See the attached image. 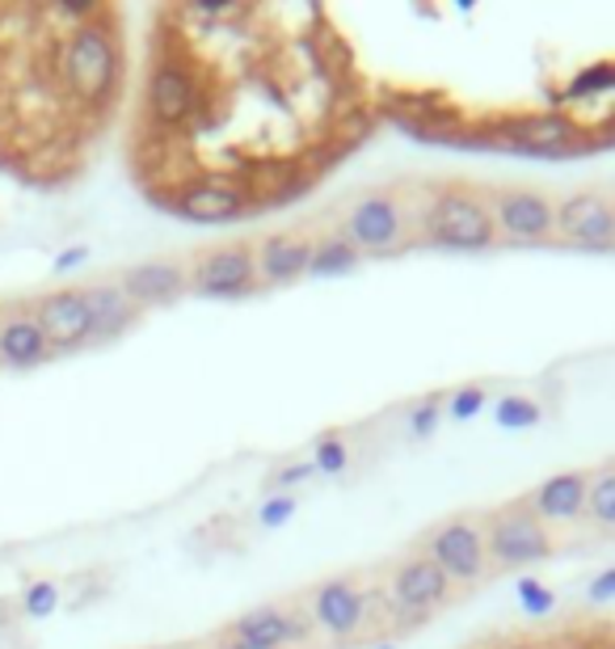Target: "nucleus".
I'll use <instances>...</instances> for the list:
<instances>
[{
	"label": "nucleus",
	"mask_w": 615,
	"mask_h": 649,
	"mask_svg": "<svg viewBox=\"0 0 615 649\" xmlns=\"http://www.w3.org/2000/svg\"><path fill=\"white\" fill-rule=\"evenodd\" d=\"M485 556H489V570H531L552 556V531L531 515L527 502L497 506L485 515Z\"/></svg>",
	"instance_id": "obj_3"
},
{
	"label": "nucleus",
	"mask_w": 615,
	"mask_h": 649,
	"mask_svg": "<svg viewBox=\"0 0 615 649\" xmlns=\"http://www.w3.org/2000/svg\"><path fill=\"white\" fill-rule=\"evenodd\" d=\"M215 649H258V646H245V641H237V637H219V646Z\"/></svg>",
	"instance_id": "obj_35"
},
{
	"label": "nucleus",
	"mask_w": 615,
	"mask_h": 649,
	"mask_svg": "<svg viewBox=\"0 0 615 649\" xmlns=\"http://www.w3.org/2000/svg\"><path fill=\"white\" fill-rule=\"evenodd\" d=\"M89 262V249L85 245H72V249H64L60 258H55V274H68V270H76V266Z\"/></svg>",
	"instance_id": "obj_34"
},
{
	"label": "nucleus",
	"mask_w": 615,
	"mask_h": 649,
	"mask_svg": "<svg viewBox=\"0 0 615 649\" xmlns=\"http://www.w3.org/2000/svg\"><path fill=\"white\" fill-rule=\"evenodd\" d=\"M510 140L522 148H531V152H540V156H552V152H561L578 140V122L561 115V110H544V115H527L510 127Z\"/></svg>",
	"instance_id": "obj_20"
},
{
	"label": "nucleus",
	"mask_w": 615,
	"mask_h": 649,
	"mask_svg": "<svg viewBox=\"0 0 615 649\" xmlns=\"http://www.w3.org/2000/svg\"><path fill=\"white\" fill-rule=\"evenodd\" d=\"M603 649H615V646H603Z\"/></svg>",
	"instance_id": "obj_38"
},
{
	"label": "nucleus",
	"mask_w": 615,
	"mask_h": 649,
	"mask_svg": "<svg viewBox=\"0 0 615 649\" xmlns=\"http://www.w3.org/2000/svg\"><path fill=\"white\" fill-rule=\"evenodd\" d=\"M615 89V68L612 64H594V68H582V73L569 80L565 97L569 101H582V97H598Z\"/></svg>",
	"instance_id": "obj_26"
},
{
	"label": "nucleus",
	"mask_w": 615,
	"mask_h": 649,
	"mask_svg": "<svg viewBox=\"0 0 615 649\" xmlns=\"http://www.w3.org/2000/svg\"><path fill=\"white\" fill-rule=\"evenodd\" d=\"M494 212L497 237L515 245H540L557 237V198L536 186H497L485 194Z\"/></svg>",
	"instance_id": "obj_8"
},
{
	"label": "nucleus",
	"mask_w": 615,
	"mask_h": 649,
	"mask_svg": "<svg viewBox=\"0 0 615 649\" xmlns=\"http://www.w3.org/2000/svg\"><path fill=\"white\" fill-rule=\"evenodd\" d=\"M85 295H89V309H94V342H115L140 316V309L122 295L119 283H89Z\"/></svg>",
	"instance_id": "obj_19"
},
{
	"label": "nucleus",
	"mask_w": 615,
	"mask_h": 649,
	"mask_svg": "<svg viewBox=\"0 0 615 649\" xmlns=\"http://www.w3.org/2000/svg\"><path fill=\"white\" fill-rule=\"evenodd\" d=\"M60 85L64 94L85 106V110H106L122 80V51L119 34L110 25V13H101L97 22L72 25L60 43Z\"/></svg>",
	"instance_id": "obj_1"
},
{
	"label": "nucleus",
	"mask_w": 615,
	"mask_h": 649,
	"mask_svg": "<svg viewBox=\"0 0 615 649\" xmlns=\"http://www.w3.org/2000/svg\"><path fill=\"white\" fill-rule=\"evenodd\" d=\"M557 237L578 249H615V198L603 191L557 198Z\"/></svg>",
	"instance_id": "obj_12"
},
{
	"label": "nucleus",
	"mask_w": 615,
	"mask_h": 649,
	"mask_svg": "<svg viewBox=\"0 0 615 649\" xmlns=\"http://www.w3.org/2000/svg\"><path fill=\"white\" fill-rule=\"evenodd\" d=\"M586 494H591V473L586 468H569V473H557V477L536 485L527 494V506H531V515L548 531L573 528V523L586 519Z\"/></svg>",
	"instance_id": "obj_14"
},
{
	"label": "nucleus",
	"mask_w": 615,
	"mask_h": 649,
	"mask_svg": "<svg viewBox=\"0 0 615 649\" xmlns=\"http://www.w3.org/2000/svg\"><path fill=\"white\" fill-rule=\"evenodd\" d=\"M224 637H237L245 646L258 649H308L316 628L308 620L304 607H279V603H261L253 612L237 616L224 628Z\"/></svg>",
	"instance_id": "obj_11"
},
{
	"label": "nucleus",
	"mask_w": 615,
	"mask_h": 649,
	"mask_svg": "<svg viewBox=\"0 0 615 649\" xmlns=\"http://www.w3.org/2000/svg\"><path fill=\"white\" fill-rule=\"evenodd\" d=\"M544 422V405L536 397H522V392H506L494 401V426L497 431H531Z\"/></svg>",
	"instance_id": "obj_22"
},
{
	"label": "nucleus",
	"mask_w": 615,
	"mask_h": 649,
	"mask_svg": "<svg viewBox=\"0 0 615 649\" xmlns=\"http://www.w3.org/2000/svg\"><path fill=\"white\" fill-rule=\"evenodd\" d=\"M304 612L312 628L325 632L330 641H358L371 628L367 586H358L355 577H325L321 586H312Z\"/></svg>",
	"instance_id": "obj_9"
},
{
	"label": "nucleus",
	"mask_w": 615,
	"mask_h": 649,
	"mask_svg": "<svg viewBox=\"0 0 615 649\" xmlns=\"http://www.w3.org/2000/svg\"><path fill=\"white\" fill-rule=\"evenodd\" d=\"M51 359V342L39 329V321L30 309H9L0 321V367H13V371H30L39 363Z\"/></svg>",
	"instance_id": "obj_18"
},
{
	"label": "nucleus",
	"mask_w": 615,
	"mask_h": 649,
	"mask_svg": "<svg viewBox=\"0 0 615 649\" xmlns=\"http://www.w3.org/2000/svg\"><path fill=\"white\" fill-rule=\"evenodd\" d=\"M312 468L321 473V477H342L346 468H350V443L342 439L337 431H325L316 434V443H312Z\"/></svg>",
	"instance_id": "obj_24"
},
{
	"label": "nucleus",
	"mask_w": 615,
	"mask_h": 649,
	"mask_svg": "<svg viewBox=\"0 0 615 649\" xmlns=\"http://www.w3.org/2000/svg\"><path fill=\"white\" fill-rule=\"evenodd\" d=\"M190 13H198V18H233V13H240V4L237 0H194Z\"/></svg>",
	"instance_id": "obj_33"
},
{
	"label": "nucleus",
	"mask_w": 615,
	"mask_h": 649,
	"mask_svg": "<svg viewBox=\"0 0 615 649\" xmlns=\"http://www.w3.org/2000/svg\"><path fill=\"white\" fill-rule=\"evenodd\" d=\"M186 270H190V295H203V300H245V295L261 291L258 253H253L249 241L203 249Z\"/></svg>",
	"instance_id": "obj_6"
},
{
	"label": "nucleus",
	"mask_w": 615,
	"mask_h": 649,
	"mask_svg": "<svg viewBox=\"0 0 615 649\" xmlns=\"http://www.w3.org/2000/svg\"><path fill=\"white\" fill-rule=\"evenodd\" d=\"M489 405V392H485V385H464L451 392V401L443 413H451V422H473L481 409Z\"/></svg>",
	"instance_id": "obj_28"
},
{
	"label": "nucleus",
	"mask_w": 615,
	"mask_h": 649,
	"mask_svg": "<svg viewBox=\"0 0 615 649\" xmlns=\"http://www.w3.org/2000/svg\"><path fill=\"white\" fill-rule=\"evenodd\" d=\"M439 422H443V397H427V401H418L413 413H409L413 439H430V434L439 431Z\"/></svg>",
	"instance_id": "obj_30"
},
{
	"label": "nucleus",
	"mask_w": 615,
	"mask_h": 649,
	"mask_svg": "<svg viewBox=\"0 0 615 649\" xmlns=\"http://www.w3.org/2000/svg\"><path fill=\"white\" fill-rule=\"evenodd\" d=\"M515 599H519L522 616H531V620H540V616H552V612H557V595L548 591L540 577H519V582H515Z\"/></svg>",
	"instance_id": "obj_25"
},
{
	"label": "nucleus",
	"mask_w": 615,
	"mask_h": 649,
	"mask_svg": "<svg viewBox=\"0 0 615 649\" xmlns=\"http://www.w3.org/2000/svg\"><path fill=\"white\" fill-rule=\"evenodd\" d=\"M30 313L39 321V329L47 334L51 355L55 350H80L94 342V309H89V295L85 288H60L47 291L30 304Z\"/></svg>",
	"instance_id": "obj_13"
},
{
	"label": "nucleus",
	"mask_w": 615,
	"mask_h": 649,
	"mask_svg": "<svg viewBox=\"0 0 615 649\" xmlns=\"http://www.w3.org/2000/svg\"><path fill=\"white\" fill-rule=\"evenodd\" d=\"M379 649H397V646H392V641H384V646H379Z\"/></svg>",
	"instance_id": "obj_36"
},
{
	"label": "nucleus",
	"mask_w": 615,
	"mask_h": 649,
	"mask_svg": "<svg viewBox=\"0 0 615 649\" xmlns=\"http://www.w3.org/2000/svg\"><path fill=\"white\" fill-rule=\"evenodd\" d=\"M291 519H295V494H270L258 510V528H266V531L283 528Z\"/></svg>",
	"instance_id": "obj_29"
},
{
	"label": "nucleus",
	"mask_w": 615,
	"mask_h": 649,
	"mask_svg": "<svg viewBox=\"0 0 615 649\" xmlns=\"http://www.w3.org/2000/svg\"><path fill=\"white\" fill-rule=\"evenodd\" d=\"M203 110V76L186 55H157L143 80V115L161 131H182Z\"/></svg>",
	"instance_id": "obj_4"
},
{
	"label": "nucleus",
	"mask_w": 615,
	"mask_h": 649,
	"mask_svg": "<svg viewBox=\"0 0 615 649\" xmlns=\"http://www.w3.org/2000/svg\"><path fill=\"white\" fill-rule=\"evenodd\" d=\"M342 237L355 245L363 258L397 253L413 237V216L392 191H367L342 216Z\"/></svg>",
	"instance_id": "obj_5"
},
{
	"label": "nucleus",
	"mask_w": 615,
	"mask_h": 649,
	"mask_svg": "<svg viewBox=\"0 0 615 649\" xmlns=\"http://www.w3.org/2000/svg\"><path fill=\"white\" fill-rule=\"evenodd\" d=\"M586 603H594V607H607V603H615V565H607L603 574L591 577V586H586Z\"/></svg>",
	"instance_id": "obj_32"
},
{
	"label": "nucleus",
	"mask_w": 615,
	"mask_h": 649,
	"mask_svg": "<svg viewBox=\"0 0 615 649\" xmlns=\"http://www.w3.org/2000/svg\"><path fill=\"white\" fill-rule=\"evenodd\" d=\"M0 321H4V309H0Z\"/></svg>",
	"instance_id": "obj_37"
},
{
	"label": "nucleus",
	"mask_w": 615,
	"mask_h": 649,
	"mask_svg": "<svg viewBox=\"0 0 615 649\" xmlns=\"http://www.w3.org/2000/svg\"><path fill=\"white\" fill-rule=\"evenodd\" d=\"M451 591H455L451 577L422 549L401 556L388 570V603H392V612L404 616V620H427L430 612H439L451 599Z\"/></svg>",
	"instance_id": "obj_10"
},
{
	"label": "nucleus",
	"mask_w": 615,
	"mask_h": 649,
	"mask_svg": "<svg viewBox=\"0 0 615 649\" xmlns=\"http://www.w3.org/2000/svg\"><path fill=\"white\" fill-rule=\"evenodd\" d=\"M586 523L598 531H615V464L591 473V494H586Z\"/></svg>",
	"instance_id": "obj_23"
},
{
	"label": "nucleus",
	"mask_w": 615,
	"mask_h": 649,
	"mask_svg": "<svg viewBox=\"0 0 615 649\" xmlns=\"http://www.w3.org/2000/svg\"><path fill=\"white\" fill-rule=\"evenodd\" d=\"M358 262H363V253H358L355 245L346 241L342 232H330V237H316L312 241L308 279H342V274L358 270Z\"/></svg>",
	"instance_id": "obj_21"
},
{
	"label": "nucleus",
	"mask_w": 615,
	"mask_h": 649,
	"mask_svg": "<svg viewBox=\"0 0 615 649\" xmlns=\"http://www.w3.org/2000/svg\"><path fill=\"white\" fill-rule=\"evenodd\" d=\"M173 212L194 224H228L240 219L245 212H253V198L249 191H240L233 182H219V177H198L177 191L173 198Z\"/></svg>",
	"instance_id": "obj_16"
},
{
	"label": "nucleus",
	"mask_w": 615,
	"mask_h": 649,
	"mask_svg": "<svg viewBox=\"0 0 615 649\" xmlns=\"http://www.w3.org/2000/svg\"><path fill=\"white\" fill-rule=\"evenodd\" d=\"M258 253V279L261 288H291L308 279V262H312V241L304 232H270L253 245Z\"/></svg>",
	"instance_id": "obj_17"
},
{
	"label": "nucleus",
	"mask_w": 615,
	"mask_h": 649,
	"mask_svg": "<svg viewBox=\"0 0 615 649\" xmlns=\"http://www.w3.org/2000/svg\"><path fill=\"white\" fill-rule=\"evenodd\" d=\"M55 607H60V586L51 577H39L22 591V612L30 620H47Z\"/></svg>",
	"instance_id": "obj_27"
},
{
	"label": "nucleus",
	"mask_w": 615,
	"mask_h": 649,
	"mask_svg": "<svg viewBox=\"0 0 615 649\" xmlns=\"http://www.w3.org/2000/svg\"><path fill=\"white\" fill-rule=\"evenodd\" d=\"M413 232L427 245L455 249V253H481L497 245V224L489 212V198L464 182L439 186L422 203V216L413 219Z\"/></svg>",
	"instance_id": "obj_2"
},
{
	"label": "nucleus",
	"mask_w": 615,
	"mask_h": 649,
	"mask_svg": "<svg viewBox=\"0 0 615 649\" xmlns=\"http://www.w3.org/2000/svg\"><path fill=\"white\" fill-rule=\"evenodd\" d=\"M122 295L136 304V309H169L177 304L182 295H190V270L173 258H152L119 274Z\"/></svg>",
	"instance_id": "obj_15"
},
{
	"label": "nucleus",
	"mask_w": 615,
	"mask_h": 649,
	"mask_svg": "<svg viewBox=\"0 0 615 649\" xmlns=\"http://www.w3.org/2000/svg\"><path fill=\"white\" fill-rule=\"evenodd\" d=\"M422 553L451 577V586H473L489 574L485 531L473 515H455V519H443L439 528H430L422 540Z\"/></svg>",
	"instance_id": "obj_7"
},
{
	"label": "nucleus",
	"mask_w": 615,
	"mask_h": 649,
	"mask_svg": "<svg viewBox=\"0 0 615 649\" xmlns=\"http://www.w3.org/2000/svg\"><path fill=\"white\" fill-rule=\"evenodd\" d=\"M308 477H316L312 459H295V464H283V468L270 477V485H274V494H291V489H295V485H304Z\"/></svg>",
	"instance_id": "obj_31"
}]
</instances>
